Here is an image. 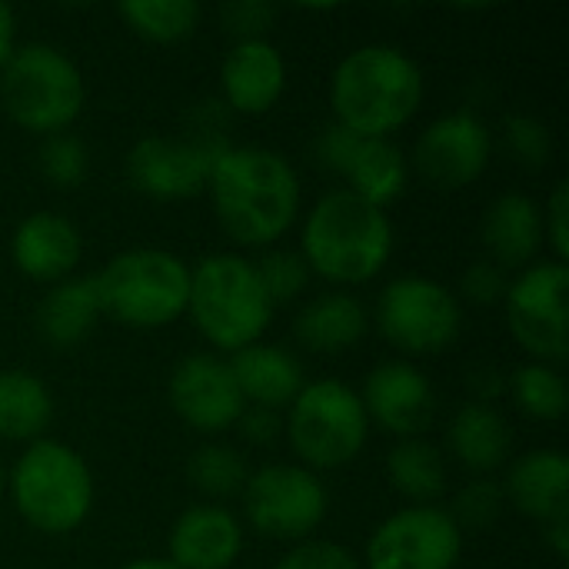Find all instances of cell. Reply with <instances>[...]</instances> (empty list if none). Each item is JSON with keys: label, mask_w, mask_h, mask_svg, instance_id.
<instances>
[{"label": "cell", "mask_w": 569, "mask_h": 569, "mask_svg": "<svg viewBox=\"0 0 569 569\" xmlns=\"http://www.w3.org/2000/svg\"><path fill=\"white\" fill-rule=\"evenodd\" d=\"M220 230L240 247L277 243L300 213L293 163L267 147H227L207 180Z\"/></svg>", "instance_id": "1"}, {"label": "cell", "mask_w": 569, "mask_h": 569, "mask_svg": "<svg viewBox=\"0 0 569 569\" xmlns=\"http://www.w3.org/2000/svg\"><path fill=\"white\" fill-rule=\"evenodd\" d=\"M423 103V73L410 53L390 43L350 50L330 80L337 123L367 140H390Z\"/></svg>", "instance_id": "2"}, {"label": "cell", "mask_w": 569, "mask_h": 569, "mask_svg": "<svg viewBox=\"0 0 569 569\" xmlns=\"http://www.w3.org/2000/svg\"><path fill=\"white\" fill-rule=\"evenodd\" d=\"M393 253L390 217L350 193H323L303 220V263L337 287L373 280Z\"/></svg>", "instance_id": "3"}, {"label": "cell", "mask_w": 569, "mask_h": 569, "mask_svg": "<svg viewBox=\"0 0 569 569\" xmlns=\"http://www.w3.org/2000/svg\"><path fill=\"white\" fill-rule=\"evenodd\" d=\"M187 313L207 343L237 353L260 343L273 317V300L257 277V263L240 253H210L190 270Z\"/></svg>", "instance_id": "4"}, {"label": "cell", "mask_w": 569, "mask_h": 569, "mask_svg": "<svg viewBox=\"0 0 569 569\" xmlns=\"http://www.w3.org/2000/svg\"><path fill=\"white\" fill-rule=\"evenodd\" d=\"M10 493L17 513L47 537L73 533L93 507V477L83 457L60 440H33L13 473Z\"/></svg>", "instance_id": "5"}, {"label": "cell", "mask_w": 569, "mask_h": 569, "mask_svg": "<svg viewBox=\"0 0 569 569\" xmlns=\"http://www.w3.org/2000/svg\"><path fill=\"white\" fill-rule=\"evenodd\" d=\"M100 313L130 330H160L187 313L190 267L167 250H127L97 277Z\"/></svg>", "instance_id": "6"}, {"label": "cell", "mask_w": 569, "mask_h": 569, "mask_svg": "<svg viewBox=\"0 0 569 569\" xmlns=\"http://www.w3.org/2000/svg\"><path fill=\"white\" fill-rule=\"evenodd\" d=\"M87 90L77 63L50 47L27 43L7 57L0 73V103L10 120L30 133H63L83 110Z\"/></svg>", "instance_id": "7"}, {"label": "cell", "mask_w": 569, "mask_h": 569, "mask_svg": "<svg viewBox=\"0 0 569 569\" xmlns=\"http://www.w3.org/2000/svg\"><path fill=\"white\" fill-rule=\"evenodd\" d=\"M283 433L310 473L337 470L360 457L370 437V420L353 387L340 380H313L303 383L287 407Z\"/></svg>", "instance_id": "8"}, {"label": "cell", "mask_w": 569, "mask_h": 569, "mask_svg": "<svg viewBox=\"0 0 569 569\" xmlns=\"http://www.w3.org/2000/svg\"><path fill=\"white\" fill-rule=\"evenodd\" d=\"M373 320L380 337L407 357L443 353L457 343L463 330V310L457 293H450L430 277H400L387 283L377 300Z\"/></svg>", "instance_id": "9"}, {"label": "cell", "mask_w": 569, "mask_h": 569, "mask_svg": "<svg viewBox=\"0 0 569 569\" xmlns=\"http://www.w3.org/2000/svg\"><path fill=\"white\" fill-rule=\"evenodd\" d=\"M507 327L533 363H563L569 353V270L560 260L530 263L507 287Z\"/></svg>", "instance_id": "10"}, {"label": "cell", "mask_w": 569, "mask_h": 569, "mask_svg": "<svg viewBox=\"0 0 569 569\" xmlns=\"http://www.w3.org/2000/svg\"><path fill=\"white\" fill-rule=\"evenodd\" d=\"M243 513L260 537L307 540L327 517V487L293 463H270L243 487Z\"/></svg>", "instance_id": "11"}, {"label": "cell", "mask_w": 569, "mask_h": 569, "mask_svg": "<svg viewBox=\"0 0 569 569\" xmlns=\"http://www.w3.org/2000/svg\"><path fill=\"white\" fill-rule=\"evenodd\" d=\"M460 553L463 530L447 510L407 507L373 530L367 569H453Z\"/></svg>", "instance_id": "12"}, {"label": "cell", "mask_w": 569, "mask_h": 569, "mask_svg": "<svg viewBox=\"0 0 569 569\" xmlns=\"http://www.w3.org/2000/svg\"><path fill=\"white\" fill-rule=\"evenodd\" d=\"M230 143H203V140H170V137H143L127 153L130 183L153 200H187L207 190L213 160Z\"/></svg>", "instance_id": "13"}, {"label": "cell", "mask_w": 569, "mask_h": 569, "mask_svg": "<svg viewBox=\"0 0 569 569\" xmlns=\"http://www.w3.org/2000/svg\"><path fill=\"white\" fill-rule=\"evenodd\" d=\"M490 150L493 143L487 123L470 110H457L433 120L420 133L413 160L430 187L460 190L483 177V170L490 167Z\"/></svg>", "instance_id": "14"}, {"label": "cell", "mask_w": 569, "mask_h": 569, "mask_svg": "<svg viewBox=\"0 0 569 569\" xmlns=\"http://www.w3.org/2000/svg\"><path fill=\"white\" fill-rule=\"evenodd\" d=\"M167 397L173 413L197 433H223L237 427L247 407L230 363L213 353L183 357L170 373Z\"/></svg>", "instance_id": "15"}, {"label": "cell", "mask_w": 569, "mask_h": 569, "mask_svg": "<svg viewBox=\"0 0 569 569\" xmlns=\"http://www.w3.org/2000/svg\"><path fill=\"white\" fill-rule=\"evenodd\" d=\"M360 400L370 423L403 440H420V433L430 430V423L437 420L433 383L407 360H390L373 367Z\"/></svg>", "instance_id": "16"}, {"label": "cell", "mask_w": 569, "mask_h": 569, "mask_svg": "<svg viewBox=\"0 0 569 569\" xmlns=\"http://www.w3.org/2000/svg\"><path fill=\"white\" fill-rule=\"evenodd\" d=\"M287 87L283 53L270 40H240L230 47L220 67V90L237 113H267Z\"/></svg>", "instance_id": "17"}, {"label": "cell", "mask_w": 569, "mask_h": 569, "mask_svg": "<svg viewBox=\"0 0 569 569\" xmlns=\"http://www.w3.org/2000/svg\"><path fill=\"white\" fill-rule=\"evenodd\" d=\"M243 550V530L223 507L203 503L177 517L170 530V563L177 569H230Z\"/></svg>", "instance_id": "18"}, {"label": "cell", "mask_w": 569, "mask_h": 569, "mask_svg": "<svg viewBox=\"0 0 569 569\" xmlns=\"http://www.w3.org/2000/svg\"><path fill=\"white\" fill-rule=\"evenodd\" d=\"M80 233L77 227L60 217V213H30L20 220L13 240H10V257L17 270L37 283H60L67 280L77 263H80Z\"/></svg>", "instance_id": "19"}, {"label": "cell", "mask_w": 569, "mask_h": 569, "mask_svg": "<svg viewBox=\"0 0 569 569\" xmlns=\"http://www.w3.org/2000/svg\"><path fill=\"white\" fill-rule=\"evenodd\" d=\"M480 237L490 263H497L500 270H527L543 247V213L527 193H500L483 213Z\"/></svg>", "instance_id": "20"}, {"label": "cell", "mask_w": 569, "mask_h": 569, "mask_svg": "<svg viewBox=\"0 0 569 569\" xmlns=\"http://www.w3.org/2000/svg\"><path fill=\"white\" fill-rule=\"evenodd\" d=\"M230 373L240 387L243 403L250 407H267V410H283L297 400L303 390V367L300 360L273 343H253L233 353Z\"/></svg>", "instance_id": "21"}, {"label": "cell", "mask_w": 569, "mask_h": 569, "mask_svg": "<svg viewBox=\"0 0 569 569\" xmlns=\"http://www.w3.org/2000/svg\"><path fill=\"white\" fill-rule=\"evenodd\" d=\"M503 497L520 513L547 523L569 510V460L560 450H530L507 470Z\"/></svg>", "instance_id": "22"}, {"label": "cell", "mask_w": 569, "mask_h": 569, "mask_svg": "<svg viewBox=\"0 0 569 569\" xmlns=\"http://www.w3.org/2000/svg\"><path fill=\"white\" fill-rule=\"evenodd\" d=\"M100 300L93 277H67L50 287V293L37 307V330L53 350H73L80 347L97 320H100Z\"/></svg>", "instance_id": "23"}, {"label": "cell", "mask_w": 569, "mask_h": 569, "mask_svg": "<svg viewBox=\"0 0 569 569\" xmlns=\"http://www.w3.org/2000/svg\"><path fill=\"white\" fill-rule=\"evenodd\" d=\"M370 327L363 303L343 290L313 297L293 320L297 340L313 353H343L350 350Z\"/></svg>", "instance_id": "24"}, {"label": "cell", "mask_w": 569, "mask_h": 569, "mask_svg": "<svg viewBox=\"0 0 569 569\" xmlns=\"http://www.w3.org/2000/svg\"><path fill=\"white\" fill-rule=\"evenodd\" d=\"M447 440H450L453 457L467 470L490 473L510 457L513 433H510V423L503 420V413L493 410L490 403H467L457 410Z\"/></svg>", "instance_id": "25"}, {"label": "cell", "mask_w": 569, "mask_h": 569, "mask_svg": "<svg viewBox=\"0 0 569 569\" xmlns=\"http://www.w3.org/2000/svg\"><path fill=\"white\" fill-rule=\"evenodd\" d=\"M347 190L357 193L360 200L387 210L393 200L403 197L407 180H410V163L403 150L390 140H367L360 137L353 160L343 170Z\"/></svg>", "instance_id": "26"}, {"label": "cell", "mask_w": 569, "mask_h": 569, "mask_svg": "<svg viewBox=\"0 0 569 569\" xmlns=\"http://www.w3.org/2000/svg\"><path fill=\"white\" fill-rule=\"evenodd\" d=\"M53 420V397L27 370H0V440L33 443Z\"/></svg>", "instance_id": "27"}, {"label": "cell", "mask_w": 569, "mask_h": 569, "mask_svg": "<svg viewBox=\"0 0 569 569\" xmlns=\"http://www.w3.org/2000/svg\"><path fill=\"white\" fill-rule=\"evenodd\" d=\"M393 490L413 507H430L447 490V467L437 447L427 440H400L387 457Z\"/></svg>", "instance_id": "28"}, {"label": "cell", "mask_w": 569, "mask_h": 569, "mask_svg": "<svg viewBox=\"0 0 569 569\" xmlns=\"http://www.w3.org/2000/svg\"><path fill=\"white\" fill-rule=\"evenodd\" d=\"M117 13L137 37L153 43H177L200 23V7L193 0H127Z\"/></svg>", "instance_id": "29"}, {"label": "cell", "mask_w": 569, "mask_h": 569, "mask_svg": "<svg viewBox=\"0 0 569 569\" xmlns=\"http://www.w3.org/2000/svg\"><path fill=\"white\" fill-rule=\"evenodd\" d=\"M187 480L213 497V500H223V497H233V493H243L247 480H250V470H247V460L227 447V443H207L200 450H193V457L187 460Z\"/></svg>", "instance_id": "30"}, {"label": "cell", "mask_w": 569, "mask_h": 569, "mask_svg": "<svg viewBox=\"0 0 569 569\" xmlns=\"http://www.w3.org/2000/svg\"><path fill=\"white\" fill-rule=\"evenodd\" d=\"M510 393L520 403V410L533 420H560L569 407L567 380L557 373V367L547 363H527L510 377Z\"/></svg>", "instance_id": "31"}, {"label": "cell", "mask_w": 569, "mask_h": 569, "mask_svg": "<svg viewBox=\"0 0 569 569\" xmlns=\"http://www.w3.org/2000/svg\"><path fill=\"white\" fill-rule=\"evenodd\" d=\"M37 163H40V173L53 187H60V190L80 187L87 180V170H90V157H87L83 140L73 137V133H67V130L43 140Z\"/></svg>", "instance_id": "32"}, {"label": "cell", "mask_w": 569, "mask_h": 569, "mask_svg": "<svg viewBox=\"0 0 569 569\" xmlns=\"http://www.w3.org/2000/svg\"><path fill=\"white\" fill-rule=\"evenodd\" d=\"M257 277H260L267 297L277 307V303H287V300L300 297V290L310 280V270H307V263H303L300 253H293V250H270L257 263Z\"/></svg>", "instance_id": "33"}, {"label": "cell", "mask_w": 569, "mask_h": 569, "mask_svg": "<svg viewBox=\"0 0 569 569\" xmlns=\"http://www.w3.org/2000/svg\"><path fill=\"white\" fill-rule=\"evenodd\" d=\"M503 507H507V497H503V487L497 480H473L457 493L450 517L457 520L460 530L463 527L467 530H483V527L500 520Z\"/></svg>", "instance_id": "34"}, {"label": "cell", "mask_w": 569, "mask_h": 569, "mask_svg": "<svg viewBox=\"0 0 569 569\" xmlns=\"http://www.w3.org/2000/svg\"><path fill=\"white\" fill-rule=\"evenodd\" d=\"M503 140H507V150H510L527 170H540V167L550 163L553 140H550L547 123H540L537 117H527V113L507 117V123H503Z\"/></svg>", "instance_id": "35"}, {"label": "cell", "mask_w": 569, "mask_h": 569, "mask_svg": "<svg viewBox=\"0 0 569 569\" xmlns=\"http://www.w3.org/2000/svg\"><path fill=\"white\" fill-rule=\"evenodd\" d=\"M277 10L267 0H233L220 7V23L230 37L240 40H263V33L270 30Z\"/></svg>", "instance_id": "36"}, {"label": "cell", "mask_w": 569, "mask_h": 569, "mask_svg": "<svg viewBox=\"0 0 569 569\" xmlns=\"http://www.w3.org/2000/svg\"><path fill=\"white\" fill-rule=\"evenodd\" d=\"M273 569H360L357 557L330 540H303Z\"/></svg>", "instance_id": "37"}, {"label": "cell", "mask_w": 569, "mask_h": 569, "mask_svg": "<svg viewBox=\"0 0 569 569\" xmlns=\"http://www.w3.org/2000/svg\"><path fill=\"white\" fill-rule=\"evenodd\" d=\"M507 277L497 263L490 260H477L467 267V273L460 277V293L470 300V303H480V307H493L507 297Z\"/></svg>", "instance_id": "38"}, {"label": "cell", "mask_w": 569, "mask_h": 569, "mask_svg": "<svg viewBox=\"0 0 569 569\" xmlns=\"http://www.w3.org/2000/svg\"><path fill=\"white\" fill-rule=\"evenodd\" d=\"M357 143H360V137H357V133H350V130H347V127H340V123H330V127H323V130H320V137H317V143H313L317 163H320L323 170H330V173L343 177L347 163H350V160H353V153H357Z\"/></svg>", "instance_id": "39"}, {"label": "cell", "mask_w": 569, "mask_h": 569, "mask_svg": "<svg viewBox=\"0 0 569 569\" xmlns=\"http://www.w3.org/2000/svg\"><path fill=\"white\" fill-rule=\"evenodd\" d=\"M547 220H543V237L550 240V247L557 250V260L560 263H567L569 257V187L567 180H560L557 187H553V193H550V200H547V213H543Z\"/></svg>", "instance_id": "40"}, {"label": "cell", "mask_w": 569, "mask_h": 569, "mask_svg": "<svg viewBox=\"0 0 569 569\" xmlns=\"http://www.w3.org/2000/svg\"><path fill=\"white\" fill-rule=\"evenodd\" d=\"M237 430L240 437L250 443V447H273L283 433V420L277 410H267V407H243L240 420H237Z\"/></svg>", "instance_id": "41"}, {"label": "cell", "mask_w": 569, "mask_h": 569, "mask_svg": "<svg viewBox=\"0 0 569 569\" xmlns=\"http://www.w3.org/2000/svg\"><path fill=\"white\" fill-rule=\"evenodd\" d=\"M543 537H547L550 550H553L560 560H567L569 557V510H560L557 517H550V520L543 523Z\"/></svg>", "instance_id": "42"}, {"label": "cell", "mask_w": 569, "mask_h": 569, "mask_svg": "<svg viewBox=\"0 0 569 569\" xmlns=\"http://www.w3.org/2000/svg\"><path fill=\"white\" fill-rule=\"evenodd\" d=\"M473 390H477V400L473 403H490L493 397H500L507 390V380L493 367H483V370L473 373Z\"/></svg>", "instance_id": "43"}, {"label": "cell", "mask_w": 569, "mask_h": 569, "mask_svg": "<svg viewBox=\"0 0 569 569\" xmlns=\"http://www.w3.org/2000/svg\"><path fill=\"white\" fill-rule=\"evenodd\" d=\"M13 53V10L0 3V60Z\"/></svg>", "instance_id": "44"}, {"label": "cell", "mask_w": 569, "mask_h": 569, "mask_svg": "<svg viewBox=\"0 0 569 569\" xmlns=\"http://www.w3.org/2000/svg\"><path fill=\"white\" fill-rule=\"evenodd\" d=\"M120 569H177L170 560H133V563H127V567Z\"/></svg>", "instance_id": "45"}, {"label": "cell", "mask_w": 569, "mask_h": 569, "mask_svg": "<svg viewBox=\"0 0 569 569\" xmlns=\"http://www.w3.org/2000/svg\"><path fill=\"white\" fill-rule=\"evenodd\" d=\"M3 490H7V470H3V463H0V497H3Z\"/></svg>", "instance_id": "46"}]
</instances>
